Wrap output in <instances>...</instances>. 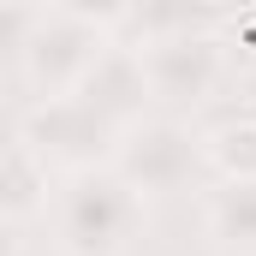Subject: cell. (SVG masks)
Returning a JSON list of instances; mask_svg holds the SVG:
<instances>
[{"mask_svg":"<svg viewBox=\"0 0 256 256\" xmlns=\"http://www.w3.org/2000/svg\"><path fill=\"white\" fill-rule=\"evenodd\" d=\"M202 161L220 179H256V114H232L202 131Z\"/></svg>","mask_w":256,"mask_h":256,"instance_id":"9","label":"cell"},{"mask_svg":"<svg viewBox=\"0 0 256 256\" xmlns=\"http://www.w3.org/2000/svg\"><path fill=\"white\" fill-rule=\"evenodd\" d=\"M78 96H84L96 114H108L120 131H126L131 120H143V108H149V84H143V60H137V48H131L126 36L96 60V72L78 84Z\"/></svg>","mask_w":256,"mask_h":256,"instance_id":"6","label":"cell"},{"mask_svg":"<svg viewBox=\"0 0 256 256\" xmlns=\"http://www.w3.org/2000/svg\"><path fill=\"white\" fill-rule=\"evenodd\" d=\"M108 167L137 196H173L208 167L202 161V131L191 120H179V114H143V120H131L120 131Z\"/></svg>","mask_w":256,"mask_h":256,"instance_id":"3","label":"cell"},{"mask_svg":"<svg viewBox=\"0 0 256 256\" xmlns=\"http://www.w3.org/2000/svg\"><path fill=\"white\" fill-rule=\"evenodd\" d=\"M48 226L60 256H126L143 238V196L114 167L66 173L48 196Z\"/></svg>","mask_w":256,"mask_h":256,"instance_id":"1","label":"cell"},{"mask_svg":"<svg viewBox=\"0 0 256 256\" xmlns=\"http://www.w3.org/2000/svg\"><path fill=\"white\" fill-rule=\"evenodd\" d=\"M18 143L66 179V173L108 167L114 143H120V126L108 114H96L84 96H54V102H30V114L18 120Z\"/></svg>","mask_w":256,"mask_h":256,"instance_id":"4","label":"cell"},{"mask_svg":"<svg viewBox=\"0 0 256 256\" xmlns=\"http://www.w3.org/2000/svg\"><path fill=\"white\" fill-rule=\"evenodd\" d=\"M0 256H24V238H18V220L0 214Z\"/></svg>","mask_w":256,"mask_h":256,"instance_id":"10","label":"cell"},{"mask_svg":"<svg viewBox=\"0 0 256 256\" xmlns=\"http://www.w3.org/2000/svg\"><path fill=\"white\" fill-rule=\"evenodd\" d=\"M250 102H256V72H250Z\"/></svg>","mask_w":256,"mask_h":256,"instance_id":"11","label":"cell"},{"mask_svg":"<svg viewBox=\"0 0 256 256\" xmlns=\"http://www.w3.org/2000/svg\"><path fill=\"white\" fill-rule=\"evenodd\" d=\"M48 196H54V185H48V167L12 137L6 149H0V214L6 220H18V214H36V208H48Z\"/></svg>","mask_w":256,"mask_h":256,"instance_id":"8","label":"cell"},{"mask_svg":"<svg viewBox=\"0 0 256 256\" xmlns=\"http://www.w3.org/2000/svg\"><path fill=\"white\" fill-rule=\"evenodd\" d=\"M214 30H173V36H155V42H131L137 60H143L149 102L202 108L220 90V78H226V36H214Z\"/></svg>","mask_w":256,"mask_h":256,"instance_id":"5","label":"cell"},{"mask_svg":"<svg viewBox=\"0 0 256 256\" xmlns=\"http://www.w3.org/2000/svg\"><path fill=\"white\" fill-rule=\"evenodd\" d=\"M126 12H90V6H42L30 18V36L18 48V72L36 90V102L78 96V84L96 72V60L120 42Z\"/></svg>","mask_w":256,"mask_h":256,"instance_id":"2","label":"cell"},{"mask_svg":"<svg viewBox=\"0 0 256 256\" xmlns=\"http://www.w3.org/2000/svg\"><path fill=\"white\" fill-rule=\"evenodd\" d=\"M202 220L226 250L256 256V179H214L202 196Z\"/></svg>","mask_w":256,"mask_h":256,"instance_id":"7","label":"cell"}]
</instances>
